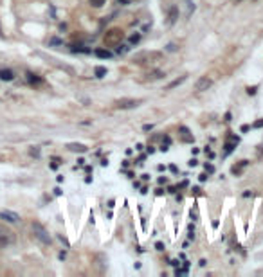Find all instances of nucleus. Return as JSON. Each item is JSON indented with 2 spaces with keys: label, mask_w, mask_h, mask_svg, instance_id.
I'll use <instances>...</instances> for the list:
<instances>
[{
  "label": "nucleus",
  "mask_w": 263,
  "mask_h": 277,
  "mask_svg": "<svg viewBox=\"0 0 263 277\" xmlns=\"http://www.w3.org/2000/svg\"><path fill=\"white\" fill-rule=\"evenodd\" d=\"M162 59V52L159 51H142L137 52L133 58H132V63L133 65H146V63H155V61H161Z\"/></svg>",
  "instance_id": "1"
},
{
  "label": "nucleus",
  "mask_w": 263,
  "mask_h": 277,
  "mask_svg": "<svg viewBox=\"0 0 263 277\" xmlns=\"http://www.w3.org/2000/svg\"><path fill=\"white\" fill-rule=\"evenodd\" d=\"M123 38H124L123 29H119V27H112V29H108L105 34H103V43H105V47H114V45L121 43V42H123Z\"/></svg>",
  "instance_id": "2"
},
{
  "label": "nucleus",
  "mask_w": 263,
  "mask_h": 277,
  "mask_svg": "<svg viewBox=\"0 0 263 277\" xmlns=\"http://www.w3.org/2000/svg\"><path fill=\"white\" fill-rule=\"evenodd\" d=\"M142 99H133V97H121V99H117L114 103V106L117 110H132V108H137Z\"/></svg>",
  "instance_id": "3"
},
{
  "label": "nucleus",
  "mask_w": 263,
  "mask_h": 277,
  "mask_svg": "<svg viewBox=\"0 0 263 277\" xmlns=\"http://www.w3.org/2000/svg\"><path fill=\"white\" fill-rule=\"evenodd\" d=\"M33 232H34V236H36L38 239L44 243V245H51V243H52V238L49 236V232L45 230V227L42 225V223L34 221V223H33Z\"/></svg>",
  "instance_id": "4"
},
{
  "label": "nucleus",
  "mask_w": 263,
  "mask_h": 277,
  "mask_svg": "<svg viewBox=\"0 0 263 277\" xmlns=\"http://www.w3.org/2000/svg\"><path fill=\"white\" fill-rule=\"evenodd\" d=\"M213 87V79L211 78H207V76H202V78H198L197 83H195V90L197 92H204L207 88Z\"/></svg>",
  "instance_id": "5"
},
{
  "label": "nucleus",
  "mask_w": 263,
  "mask_h": 277,
  "mask_svg": "<svg viewBox=\"0 0 263 277\" xmlns=\"http://www.w3.org/2000/svg\"><path fill=\"white\" fill-rule=\"evenodd\" d=\"M0 219H6L9 223H18V221H20V216L13 211H0Z\"/></svg>",
  "instance_id": "6"
},
{
  "label": "nucleus",
  "mask_w": 263,
  "mask_h": 277,
  "mask_svg": "<svg viewBox=\"0 0 263 277\" xmlns=\"http://www.w3.org/2000/svg\"><path fill=\"white\" fill-rule=\"evenodd\" d=\"M0 79L2 81H13L15 79V72L11 68H0Z\"/></svg>",
  "instance_id": "7"
},
{
  "label": "nucleus",
  "mask_w": 263,
  "mask_h": 277,
  "mask_svg": "<svg viewBox=\"0 0 263 277\" xmlns=\"http://www.w3.org/2000/svg\"><path fill=\"white\" fill-rule=\"evenodd\" d=\"M67 148H69L70 151H78V153H85V151H87V146H85V144H80V142H70V144H67Z\"/></svg>",
  "instance_id": "8"
},
{
  "label": "nucleus",
  "mask_w": 263,
  "mask_h": 277,
  "mask_svg": "<svg viewBox=\"0 0 263 277\" xmlns=\"http://www.w3.org/2000/svg\"><path fill=\"white\" fill-rule=\"evenodd\" d=\"M177 18H178V8H177V6H171L169 15H168V23L169 25H173V23L177 22Z\"/></svg>",
  "instance_id": "9"
},
{
  "label": "nucleus",
  "mask_w": 263,
  "mask_h": 277,
  "mask_svg": "<svg viewBox=\"0 0 263 277\" xmlns=\"http://www.w3.org/2000/svg\"><path fill=\"white\" fill-rule=\"evenodd\" d=\"M25 79L29 81L31 85H40V83H44V79H42V78H38L36 74H33V72H27V74H25Z\"/></svg>",
  "instance_id": "10"
},
{
  "label": "nucleus",
  "mask_w": 263,
  "mask_h": 277,
  "mask_svg": "<svg viewBox=\"0 0 263 277\" xmlns=\"http://www.w3.org/2000/svg\"><path fill=\"white\" fill-rule=\"evenodd\" d=\"M178 131L182 133V140H184V142H193V140H195V138H193V135H189V130H188L186 126H180V128H178Z\"/></svg>",
  "instance_id": "11"
},
{
  "label": "nucleus",
  "mask_w": 263,
  "mask_h": 277,
  "mask_svg": "<svg viewBox=\"0 0 263 277\" xmlns=\"http://www.w3.org/2000/svg\"><path fill=\"white\" fill-rule=\"evenodd\" d=\"M164 76H166V74L162 72V70H152V72L146 74V79L155 81V79H161V78H164Z\"/></svg>",
  "instance_id": "12"
},
{
  "label": "nucleus",
  "mask_w": 263,
  "mask_h": 277,
  "mask_svg": "<svg viewBox=\"0 0 263 277\" xmlns=\"http://www.w3.org/2000/svg\"><path fill=\"white\" fill-rule=\"evenodd\" d=\"M94 54L97 56V58H101V59H108V58H112V52L106 51V49H95Z\"/></svg>",
  "instance_id": "13"
},
{
  "label": "nucleus",
  "mask_w": 263,
  "mask_h": 277,
  "mask_svg": "<svg viewBox=\"0 0 263 277\" xmlns=\"http://www.w3.org/2000/svg\"><path fill=\"white\" fill-rule=\"evenodd\" d=\"M186 79H188V76H180V78H177V79H173V81L168 85V87H166V90H171V88H175V87H178V85H182Z\"/></svg>",
  "instance_id": "14"
},
{
  "label": "nucleus",
  "mask_w": 263,
  "mask_h": 277,
  "mask_svg": "<svg viewBox=\"0 0 263 277\" xmlns=\"http://www.w3.org/2000/svg\"><path fill=\"white\" fill-rule=\"evenodd\" d=\"M13 239H15V238H11V236H2V234H0V248H6Z\"/></svg>",
  "instance_id": "15"
},
{
  "label": "nucleus",
  "mask_w": 263,
  "mask_h": 277,
  "mask_svg": "<svg viewBox=\"0 0 263 277\" xmlns=\"http://www.w3.org/2000/svg\"><path fill=\"white\" fill-rule=\"evenodd\" d=\"M94 74H95V78H105V76H106V67L97 65L94 68Z\"/></svg>",
  "instance_id": "16"
},
{
  "label": "nucleus",
  "mask_w": 263,
  "mask_h": 277,
  "mask_svg": "<svg viewBox=\"0 0 263 277\" xmlns=\"http://www.w3.org/2000/svg\"><path fill=\"white\" fill-rule=\"evenodd\" d=\"M247 164H249L247 160H241V162H240V166H233V173H234V175H238V173H240V171H241L243 168H245Z\"/></svg>",
  "instance_id": "17"
},
{
  "label": "nucleus",
  "mask_w": 263,
  "mask_h": 277,
  "mask_svg": "<svg viewBox=\"0 0 263 277\" xmlns=\"http://www.w3.org/2000/svg\"><path fill=\"white\" fill-rule=\"evenodd\" d=\"M88 4H90L92 8H103V6L106 4V0H88Z\"/></svg>",
  "instance_id": "18"
},
{
  "label": "nucleus",
  "mask_w": 263,
  "mask_h": 277,
  "mask_svg": "<svg viewBox=\"0 0 263 277\" xmlns=\"http://www.w3.org/2000/svg\"><path fill=\"white\" fill-rule=\"evenodd\" d=\"M139 42H141V33H135V34H132V36H130V43L132 45L139 43Z\"/></svg>",
  "instance_id": "19"
},
{
  "label": "nucleus",
  "mask_w": 263,
  "mask_h": 277,
  "mask_svg": "<svg viewBox=\"0 0 263 277\" xmlns=\"http://www.w3.org/2000/svg\"><path fill=\"white\" fill-rule=\"evenodd\" d=\"M0 234H2V236H11V238H15V236H13V232H11L9 229H6L4 225H0Z\"/></svg>",
  "instance_id": "20"
},
{
  "label": "nucleus",
  "mask_w": 263,
  "mask_h": 277,
  "mask_svg": "<svg viewBox=\"0 0 263 277\" xmlns=\"http://www.w3.org/2000/svg\"><path fill=\"white\" fill-rule=\"evenodd\" d=\"M234 148H236V142H234V144H233V142H227V144H225V153H231Z\"/></svg>",
  "instance_id": "21"
},
{
  "label": "nucleus",
  "mask_w": 263,
  "mask_h": 277,
  "mask_svg": "<svg viewBox=\"0 0 263 277\" xmlns=\"http://www.w3.org/2000/svg\"><path fill=\"white\" fill-rule=\"evenodd\" d=\"M74 51H78V52H90V49H85L83 45H74Z\"/></svg>",
  "instance_id": "22"
},
{
  "label": "nucleus",
  "mask_w": 263,
  "mask_h": 277,
  "mask_svg": "<svg viewBox=\"0 0 263 277\" xmlns=\"http://www.w3.org/2000/svg\"><path fill=\"white\" fill-rule=\"evenodd\" d=\"M256 92H258V87H249V88H247V94H249V95H254Z\"/></svg>",
  "instance_id": "23"
},
{
  "label": "nucleus",
  "mask_w": 263,
  "mask_h": 277,
  "mask_svg": "<svg viewBox=\"0 0 263 277\" xmlns=\"http://www.w3.org/2000/svg\"><path fill=\"white\" fill-rule=\"evenodd\" d=\"M205 171L207 173H214V166L213 164H205Z\"/></svg>",
  "instance_id": "24"
},
{
  "label": "nucleus",
  "mask_w": 263,
  "mask_h": 277,
  "mask_svg": "<svg viewBox=\"0 0 263 277\" xmlns=\"http://www.w3.org/2000/svg\"><path fill=\"white\" fill-rule=\"evenodd\" d=\"M155 248H157V250H161V252H162V250H164V248H166V247H164V243H161V241H157V243H155Z\"/></svg>",
  "instance_id": "25"
},
{
  "label": "nucleus",
  "mask_w": 263,
  "mask_h": 277,
  "mask_svg": "<svg viewBox=\"0 0 263 277\" xmlns=\"http://www.w3.org/2000/svg\"><path fill=\"white\" fill-rule=\"evenodd\" d=\"M166 51H169V52H173V51H177V45L175 43H169L168 47H166Z\"/></svg>",
  "instance_id": "26"
},
{
  "label": "nucleus",
  "mask_w": 263,
  "mask_h": 277,
  "mask_svg": "<svg viewBox=\"0 0 263 277\" xmlns=\"http://www.w3.org/2000/svg\"><path fill=\"white\" fill-rule=\"evenodd\" d=\"M188 164H189V168H195V166L198 164V160H197V159H191V160L188 162Z\"/></svg>",
  "instance_id": "27"
},
{
  "label": "nucleus",
  "mask_w": 263,
  "mask_h": 277,
  "mask_svg": "<svg viewBox=\"0 0 263 277\" xmlns=\"http://www.w3.org/2000/svg\"><path fill=\"white\" fill-rule=\"evenodd\" d=\"M142 130H144V131H150V130H153V124H144V126H142Z\"/></svg>",
  "instance_id": "28"
},
{
  "label": "nucleus",
  "mask_w": 263,
  "mask_h": 277,
  "mask_svg": "<svg viewBox=\"0 0 263 277\" xmlns=\"http://www.w3.org/2000/svg\"><path fill=\"white\" fill-rule=\"evenodd\" d=\"M254 128H263V119H261V121H256V123H254Z\"/></svg>",
  "instance_id": "29"
},
{
  "label": "nucleus",
  "mask_w": 263,
  "mask_h": 277,
  "mask_svg": "<svg viewBox=\"0 0 263 277\" xmlns=\"http://www.w3.org/2000/svg\"><path fill=\"white\" fill-rule=\"evenodd\" d=\"M117 2H119L121 6H128V4H130L132 0H117Z\"/></svg>",
  "instance_id": "30"
},
{
  "label": "nucleus",
  "mask_w": 263,
  "mask_h": 277,
  "mask_svg": "<svg viewBox=\"0 0 263 277\" xmlns=\"http://www.w3.org/2000/svg\"><path fill=\"white\" fill-rule=\"evenodd\" d=\"M198 180H200V182H205V180H207V175H205V173L204 175H200L198 176Z\"/></svg>",
  "instance_id": "31"
},
{
  "label": "nucleus",
  "mask_w": 263,
  "mask_h": 277,
  "mask_svg": "<svg viewBox=\"0 0 263 277\" xmlns=\"http://www.w3.org/2000/svg\"><path fill=\"white\" fill-rule=\"evenodd\" d=\"M168 182V178H164V176H161V178H159V184H166Z\"/></svg>",
  "instance_id": "32"
},
{
  "label": "nucleus",
  "mask_w": 263,
  "mask_h": 277,
  "mask_svg": "<svg viewBox=\"0 0 263 277\" xmlns=\"http://www.w3.org/2000/svg\"><path fill=\"white\" fill-rule=\"evenodd\" d=\"M231 117H233V115H231V112H227V113H225V121H231Z\"/></svg>",
  "instance_id": "33"
},
{
  "label": "nucleus",
  "mask_w": 263,
  "mask_h": 277,
  "mask_svg": "<svg viewBox=\"0 0 263 277\" xmlns=\"http://www.w3.org/2000/svg\"><path fill=\"white\" fill-rule=\"evenodd\" d=\"M169 169H171V173H177L178 169H177V166H169Z\"/></svg>",
  "instance_id": "34"
},
{
  "label": "nucleus",
  "mask_w": 263,
  "mask_h": 277,
  "mask_svg": "<svg viewBox=\"0 0 263 277\" xmlns=\"http://www.w3.org/2000/svg\"><path fill=\"white\" fill-rule=\"evenodd\" d=\"M198 264H200V266H205V264H207V261H205V259H200V263H198Z\"/></svg>",
  "instance_id": "35"
},
{
  "label": "nucleus",
  "mask_w": 263,
  "mask_h": 277,
  "mask_svg": "<svg viewBox=\"0 0 263 277\" xmlns=\"http://www.w3.org/2000/svg\"><path fill=\"white\" fill-rule=\"evenodd\" d=\"M233 2H241V0H233Z\"/></svg>",
  "instance_id": "36"
}]
</instances>
